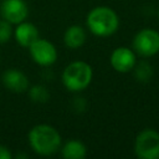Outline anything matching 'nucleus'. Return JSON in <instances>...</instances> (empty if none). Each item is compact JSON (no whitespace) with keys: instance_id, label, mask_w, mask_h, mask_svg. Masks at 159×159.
Returning <instances> with one entry per match:
<instances>
[{"instance_id":"1","label":"nucleus","mask_w":159,"mask_h":159,"mask_svg":"<svg viewBox=\"0 0 159 159\" xmlns=\"http://www.w3.org/2000/svg\"><path fill=\"white\" fill-rule=\"evenodd\" d=\"M29 144L31 149L42 157H50L60 152L62 145V138L58 130L50 124H36L27 134Z\"/></svg>"},{"instance_id":"2","label":"nucleus","mask_w":159,"mask_h":159,"mask_svg":"<svg viewBox=\"0 0 159 159\" xmlns=\"http://www.w3.org/2000/svg\"><path fill=\"white\" fill-rule=\"evenodd\" d=\"M87 29L98 37H108L117 32L119 27L118 14L109 6H96L87 14Z\"/></svg>"},{"instance_id":"3","label":"nucleus","mask_w":159,"mask_h":159,"mask_svg":"<svg viewBox=\"0 0 159 159\" xmlns=\"http://www.w3.org/2000/svg\"><path fill=\"white\" fill-rule=\"evenodd\" d=\"M93 78V70L89 63L84 61H73L68 63L62 75V84L70 92H81L86 89Z\"/></svg>"},{"instance_id":"4","label":"nucleus","mask_w":159,"mask_h":159,"mask_svg":"<svg viewBox=\"0 0 159 159\" xmlns=\"http://www.w3.org/2000/svg\"><path fill=\"white\" fill-rule=\"evenodd\" d=\"M134 153L139 159H159V132L143 129L134 139Z\"/></svg>"},{"instance_id":"5","label":"nucleus","mask_w":159,"mask_h":159,"mask_svg":"<svg viewBox=\"0 0 159 159\" xmlns=\"http://www.w3.org/2000/svg\"><path fill=\"white\" fill-rule=\"evenodd\" d=\"M132 48L140 57H152L159 53V32L154 29L145 27L139 30L132 41Z\"/></svg>"},{"instance_id":"6","label":"nucleus","mask_w":159,"mask_h":159,"mask_svg":"<svg viewBox=\"0 0 159 159\" xmlns=\"http://www.w3.org/2000/svg\"><path fill=\"white\" fill-rule=\"evenodd\" d=\"M29 52L32 61L42 67L51 66L57 60V50L55 45L46 39L39 37L35 40L29 46Z\"/></svg>"},{"instance_id":"7","label":"nucleus","mask_w":159,"mask_h":159,"mask_svg":"<svg viewBox=\"0 0 159 159\" xmlns=\"http://www.w3.org/2000/svg\"><path fill=\"white\" fill-rule=\"evenodd\" d=\"M109 63L114 71L119 73H128L134 68L137 63V55L133 48L119 46L112 51Z\"/></svg>"},{"instance_id":"8","label":"nucleus","mask_w":159,"mask_h":159,"mask_svg":"<svg viewBox=\"0 0 159 159\" xmlns=\"http://www.w3.org/2000/svg\"><path fill=\"white\" fill-rule=\"evenodd\" d=\"M1 19L12 25L25 21L29 15V7L25 0H2L0 5Z\"/></svg>"},{"instance_id":"9","label":"nucleus","mask_w":159,"mask_h":159,"mask_svg":"<svg viewBox=\"0 0 159 159\" xmlns=\"http://www.w3.org/2000/svg\"><path fill=\"white\" fill-rule=\"evenodd\" d=\"M1 83L6 89L14 93H24L29 89L27 76L17 68H9L5 72H2Z\"/></svg>"},{"instance_id":"10","label":"nucleus","mask_w":159,"mask_h":159,"mask_svg":"<svg viewBox=\"0 0 159 159\" xmlns=\"http://www.w3.org/2000/svg\"><path fill=\"white\" fill-rule=\"evenodd\" d=\"M14 37L21 47L29 48V46L35 40H37L40 37V35H39L37 27L32 22H29L25 20L16 25V27L14 30Z\"/></svg>"},{"instance_id":"11","label":"nucleus","mask_w":159,"mask_h":159,"mask_svg":"<svg viewBox=\"0 0 159 159\" xmlns=\"http://www.w3.org/2000/svg\"><path fill=\"white\" fill-rule=\"evenodd\" d=\"M87 39L86 30L81 25H71L63 34V43L67 48L76 50L84 45Z\"/></svg>"},{"instance_id":"12","label":"nucleus","mask_w":159,"mask_h":159,"mask_svg":"<svg viewBox=\"0 0 159 159\" xmlns=\"http://www.w3.org/2000/svg\"><path fill=\"white\" fill-rule=\"evenodd\" d=\"M60 153L65 159H83L87 155V147L78 139H70L61 145Z\"/></svg>"},{"instance_id":"13","label":"nucleus","mask_w":159,"mask_h":159,"mask_svg":"<svg viewBox=\"0 0 159 159\" xmlns=\"http://www.w3.org/2000/svg\"><path fill=\"white\" fill-rule=\"evenodd\" d=\"M29 97L35 103H46L50 99L48 89L42 84H35L29 87Z\"/></svg>"},{"instance_id":"14","label":"nucleus","mask_w":159,"mask_h":159,"mask_svg":"<svg viewBox=\"0 0 159 159\" xmlns=\"http://www.w3.org/2000/svg\"><path fill=\"white\" fill-rule=\"evenodd\" d=\"M132 71H134V76L139 82H148L153 76V67L147 61L137 62Z\"/></svg>"},{"instance_id":"15","label":"nucleus","mask_w":159,"mask_h":159,"mask_svg":"<svg viewBox=\"0 0 159 159\" xmlns=\"http://www.w3.org/2000/svg\"><path fill=\"white\" fill-rule=\"evenodd\" d=\"M12 36H14L12 24H10L9 21L1 19L0 20V45L9 42Z\"/></svg>"},{"instance_id":"16","label":"nucleus","mask_w":159,"mask_h":159,"mask_svg":"<svg viewBox=\"0 0 159 159\" xmlns=\"http://www.w3.org/2000/svg\"><path fill=\"white\" fill-rule=\"evenodd\" d=\"M11 158H12V154L10 149L6 145L0 144V159H11Z\"/></svg>"},{"instance_id":"17","label":"nucleus","mask_w":159,"mask_h":159,"mask_svg":"<svg viewBox=\"0 0 159 159\" xmlns=\"http://www.w3.org/2000/svg\"><path fill=\"white\" fill-rule=\"evenodd\" d=\"M158 17H159V10H158Z\"/></svg>"}]
</instances>
